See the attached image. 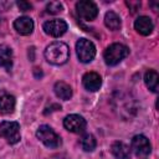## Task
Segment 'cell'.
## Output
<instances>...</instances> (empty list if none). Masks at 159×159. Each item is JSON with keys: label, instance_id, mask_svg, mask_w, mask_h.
Here are the masks:
<instances>
[{"label": "cell", "instance_id": "1", "mask_svg": "<svg viewBox=\"0 0 159 159\" xmlns=\"http://www.w3.org/2000/svg\"><path fill=\"white\" fill-rule=\"evenodd\" d=\"M45 58L47 62L55 66H61L65 65L68 58H70V48L65 42L61 41H55L51 42L46 48H45Z\"/></svg>", "mask_w": 159, "mask_h": 159}, {"label": "cell", "instance_id": "2", "mask_svg": "<svg viewBox=\"0 0 159 159\" xmlns=\"http://www.w3.org/2000/svg\"><path fill=\"white\" fill-rule=\"evenodd\" d=\"M129 55V48L122 43H112L103 53L104 62L108 66H116Z\"/></svg>", "mask_w": 159, "mask_h": 159}, {"label": "cell", "instance_id": "3", "mask_svg": "<svg viewBox=\"0 0 159 159\" xmlns=\"http://www.w3.org/2000/svg\"><path fill=\"white\" fill-rule=\"evenodd\" d=\"M36 137L47 147V148H58L62 143L60 135L50 127V125H40L39 129L36 130Z\"/></svg>", "mask_w": 159, "mask_h": 159}, {"label": "cell", "instance_id": "4", "mask_svg": "<svg viewBox=\"0 0 159 159\" xmlns=\"http://www.w3.org/2000/svg\"><path fill=\"white\" fill-rule=\"evenodd\" d=\"M0 137L5 138L9 144H16L21 139L20 124L17 122L4 120L0 123Z\"/></svg>", "mask_w": 159, "mask_h": 159}, {"label": "cell", "instance_id": "5", "mask_svg": "<svg viewBox=\"0 0 159 159\" xmlns=\"http://www.w3.org/2000/svg\"><path fill=\"white\" fill-rule=\"evenodd\" d=\"M76 52H77V57L81 62L88 63L96 56V46L88 39H80L76 43Z\"/></svg>", "mask_w": 159, "mask_h": 159}, {"label": "cell", "instance_id": "6", "mask_svg": "<svg viewBox=\"0 0 159 159\" xmlns=\"http://www.w3.org/2000/svg\"><path fill=\"white\" fill-rule=\"evenodd\" d=\"M76 11L77 15L86 20V21H92L97 17L98 15V7L93 1L89 0H81L76 4Z\"/></svg>", "mask_w": 159, "mask_h": 159}, {"label": "cell", "instance_id": "7", "mask_svg": "<svg viewBox=\"0 0 159 159\" xmlns=\"http://www.w3.org/2000/svg\"><path fill=\"white\" fill-rule=\"evenodd\" d=\"M63 127L68 132L80 134V133H83L86 130L87 123H86V119L83 117H81L78 114H70V116L65 117V119H63Z\"/></svg>", "mask_w": 159, "mask_h": 159}, {"label": "cell", "instance_id": "8", "mask_svg": "<svg viewBox=\"0 0 159 159\" xmlns=\"http://www.w3.org/2000/svg\"><path fill=\"white\" fill-rule=\"evenodd\" d=\"M45 34L52 37H60L67 31V24L62 19H52L43 24L42 26Z\"/></svg>", "mask_w": 159, "mask_h": 159}, {"label": "cell", "instance_id": "9", "mask_svg": "<svg viewBox=\"0 0 159 159\" xmlns=\"http://www.w3.org/2000/svg\"><path fill=\"white\" fill-rule=\"evenodd\" d=\"M130 148L134 152V154L138 155V157H145L152 152V145H150L149 139L145 135H142V134H138V135L133 137Z\"/></svg>", "mask_w": 159, "mask_h": 159}, {"label": "cell", "instance_id": "10", "mask_svg": "<svg viewBox=\"0 0 159 159\" xmlns=\"http://www.w3.org/2000/svg\"><path fill=\"white\" fill-rule=\"evenodd\" d=\"M82 83H83V87L87 89V91H91V92H96L101 88L102 86V78L98 73L96 72H87L83 77H82Z\"/></svg>", "mask_w": 159, "mask_h": 159}, {"label": "cell", "instance_id": "11", "mask_svg": "<svg viewBox=\"0 0 159 159\" xmlns=\"http://www.w3.org/2000/svg\"><path fill=\"white\" fill-rule=\"evenodd\" d=\"M14 27L20 35H30L34 30V21L27 16H21L14 21Z\"/></svg>", "mask_w": 159, "mask_h": 159}, {"label": "cell", "instance_id": "12", "mask_svg": "<svg viewBox=\"0 0 159 159\" xmlns=\"http://www.w3.org/2000/svg\"><path fill=\"white\" fill-rule=\"evenodd\" d=\"M153 27H154L153 21L148 16H139L134 21V29L137 30L138 34H140L143 36H148L153 31Z\"/></svg>", "mask_w": 159, "mask_h": 159}, {"label": "cell", "instance_id": "13", "mask_svg": "<svg viewBox=\"0 0 159 159\" xmlns=\"http://www.w3.org/2000/svg\"><path fill=\"white\" fill-rule=\"evenodd\" d=\"M15 97L9 94V93H1L0 94V113L2 114H9L12 113L15 109Z\"/></svg>", "mask_w": 159, "mask_h": 159}, {"label": "cell", "instance_id": "14", "mask_svg": "<svg viewBox=\"0 0 159 159\" xmlns=\"http://www.w3.org/2000/svg\"><path fill=\"white\" fill-rule=\"evenodd\" d=\"M0 67L6 71L12 67V50L6 45H0Z\"/></svg>", "mask_w": 159, "mask_h": 159}, {"label": "cell", "instance_id": "15", "mask_svg": "<svg viewBox=\"0 0 159 159\" xmlns=\"http://www.w3.org/2000/svg\"><path fill=\"white\" fill-rule=\"evenodd\" d=\"M111 152L116 159H129L130 149L123 142H114L111 147Z\"/></svg>", "mask_w": 159, "mask_h": 159}, {"label": "cell", "instance_id": "16", "mask_svg": "<svg viewBox=\"0 0 159 159\" xmlns=\"http://www.w3.org/2000/svg\"><path fill=\"white\" fill-rule=\"evenodd\" d=\"M53 91H55V94L63 101H68L72 97V88L66 82H62V81L56 82L53 86Z\"/></svg>", "mask_w": 159, "mask_h": 159}, {"label": "cell", "instance_id": "17", "mask_svg": "<svg viewBox=\"0 0 159 159\" xmlns=\"http://www.w3.org/2000/svg\"><path fill=\"white\" fill-rule=\"evenodd\" d=\"M104 24L106 26L112 30V31H117L120 29V25H122V21H120V17L119 15H117L114 11H108L104 16Z\"/></svg>", "mask_w": 159, "mask_h": 159}, {"label": "cell", "instance_id": "18", "mask_svg": "<svg viewBox=\"0 0 159 159\" xmlns=\"http://www.w3.org/2000/svg\"><path fill=\"white\" fill-rule=\"evenodd\" d=\"M159 76L158 72L154 70H148L144 75V82L145 86L152 91V92H158V83H159Z\"/></svg>", "mask_w": 159, "mask_h": 159}, {"label": "cell", "instance_id": "19", "mask_svg": "<svg viewBox=\"0 0 159 159\" xmlns=\"http://www.w3.org/2000/svg\"><path fill=\"white\" fill-rule=\"evenodd\" d=\"M80 143H81V147L84 152H93L96 145H97V142H96V139L92 134H84L81 138Z\"/></svg>", "mask_w": 159, "mask_h": 159}, {"label": "cell", "instance_id": "20", "mask_svg": "<svg viewBox=\"0 0 159 159\" xmlns=\"http://www.w3.org/2000/svg\"><path fill=\"white\" fill-rule=\"evenodd\" d=\"M62 9H63V6H62V4L60 1H51V2H48L46 5V11L48 14H52V15H56V14L61 12Z\"/></svg>", "mask_w": 159, "mask_h": 159}, {"label": "cell", "instance_id": "21", "mask_svg": "<svg viewBox=\"0 0 159 159\" xmlns=\"http://www.w3.org/2000/svg\"><path fill=\"white\" fill-rule=\"evenodd\" d=\"M125 4H127V6L129 7V10L132 11V14H134L137 10H139L140 9V1H132V0H129V1H125Z\"/></svg>", "mask_w": 159, "mask_h": 159}, {"label": "cell", "instance_id": "22", "mask_svg": "<svg viewBox=\"0 0 159 159\" xmlns=\"http://www.w3.org/2000/svg\"><path fill=\"white\" fill-rule=\"evenodd\" d=\"M16 4H17V6H19V9H20L21 11H29V10L32 9V5H31L30 2H27V1H24V0H20V1H17Z\"/></svg>", "mask_w": 159, "mask_h": 159}]
</instances>
